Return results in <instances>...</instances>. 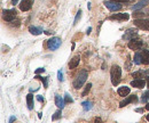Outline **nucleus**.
<instances>
[{
  "mask_svg": "<svg viewBox=\"0 0 149 123\" xmlns=\"http://www.w3.org/2000/svg\"><path fill=\"white\" fill-rule=\"evenodd\" d=\"M94 121H95V122H98V121H99V122H100V121H101V119H100V118H96V119H95V120H94Z\"/></svg>",
  "mask_w": 149,
  "mask_h": 123,
  "instance_id": "nucleus-37",
  "label": "nucleus"
},
{
  "mask_svg": "<svg viewBox=\"0 0 149 123\" xmlns=\"http://www.w3.org/2000/svg\"><path fill=\"white\" fill-rule=\"evenodd\" d=\"M142 45H144V41H142V40L133 38V39H131L130 42H128V48L132 49V50H138V49H141Z\"/></svg>",
  "mask_w": 149,
  "mask_h": 123,
  "instance_id": "nucleus-6",
  "label": "nucleus"
},
{
  "mask_svg": "<svg viewBox=\"0 0 149 123\" xmlns=\"http://www.w3.org/2000/svg\"><path fill=\"white\" fill-rule=\"evenodd\" d=\"M117 92H118V95L120 97H125L131 92V89L128 87H120V88H118Z\"/></svg>",
  "mask_w": 149,
  "mask_h": 123,
  "instance_id": "nucleus-16",
  "label": "nucleus"
},
{
  "mask_svg": "<svg viewBox=\"0 0 149 123\" xmlns=\"http://www.w3.org/2000/svg\"><path fill=\"white\" fill-rule=\"evenodd\" d=\"M91 31H92V28H89V29H87V32H86V33H87V34H89V33H91Z\"/></svg>",
  "mask_w": 149,
  "mask_h": 123,
  "instance_id": "nucleus-36",
  "label": "nucleus"
},
{
  "mask_svg": "<svg viewBox=\"0 0 149 123\" xmlns=\"http://www.w3.org/2000/svg\"><path fill=\"white\" fill-rule=\"evenodd\" d=\"M91 88H92V83H89V84H86V87H85L84 91H83V93H82V96H83V97L87 96V93L89 92V90H91Z\"/></svg>",
  "mask_w": 149,
  "mask_h": 123,
  "instance_id": "nucleus-25",
  "label": "nucleus"
},
{
  "mask_svg": "<svg viewBox=\"0 0 149 123\" xmlns=\"http://www.w3.org/2000/svg\"><path fill=\"white\" fill-rule=\"evenodd\" d=\"M64 104H65V101L63 100V98L60 96V95H55V105L59 107V108H63L64 107Z\"/></svg>",
  "mask_w": 149,
  "mask_h": 123,
  "instance_id": "nucleus-15",
  "label": "nucleus"
},
{
  "mask_svg": "<svg viewBox=\"0 0 149 123\" xmlns=\"http://www.w3.org/2000/svg\"><path fill=\"white\" fill-rule=\"evenodd\" d=\"M17 2H19V0H12V5H14V6H15Z\"/></svg>",
  "mask_w": 149,
  "mask_h": 123,
  "instance_id": "nucleus-34",
  "label": "nucleus"
},
{
  "mask_svg": "<svg viewBox=\"0 0 149 123\" xmlns=\"http://www.w3.org/2000/svg\"><path fill=\"white\" fill-rule=\"evenodd\" d=\"M137 112H144V109H141V108H138V109H137Z\"/></svg>",
  "mask_w": 149,
  "mask_h": 123,
  "instance_id": "nucleus-38",
  "label": "nucleus"
},
{
  "mask_svg": "<svg viewBox=\"0 0 149 123\" xmlns=\"http://www.w3.org/2000/svg\"><path fill=\"white\" fill-rule=\"evenodd\" d=\"M87 78H89L87 71L86 70H82L79 72V74L77 75V78L75 79V81H73V88L75 89H80L83 87V84L86 82Z\"/></svg>",
  "mask_w": 149,
  "mask_h": 123,
  "instance_id": "nucleus-2",
  "label": "nucleus"
},
{
  "mask_svg": "<svg viewBox=\"0 0 149 123\" xmlns=\"http://www.w3.org/2000/svg\"><path fill=\"white\" fill-rule=\"evenodd\" d=\"M110 76H111V83L116 87L118 86L122 80V68L118 65H113L110 70Z\"/></svg>",
  "mask_w": 149,
  "mask_h": 123,
  "instance_id": "nucleus-1",
  "label": "nucleus"
},
{
  "mask_svg": "<svg viewBox=\"0 0 149 123\" xmlns=\"http://www.w3.org/2000/svg\"><path fill=\"white\" fill-rule=\"evenodd\" d=\"M15 120H16V118H15V116H12V118H10V119H9V123L14 122V121H15Z\"/></svg>",
  "mask_w": 149,
  "mask_h": 123,
  "instance_id": "nucleus-33",
  "label": "nucleus"
},
{
  "mask_svg": "<svg viewBox=\"0 0 149 123\" xmlns=\"http://www.w3.org/2000/svg\"><path fill=\"white\" fill-rule=\"evenodd\" d=\"M147 15H148V16H149V11H148V13H147Z\"/></svg>",
  "mask_w": 149,
  "mask_h": 123,
  "instance_id": "nucleus-41",
  "label": "nucleus"
},
{
  "mask_svg": "<svg viewBox=\"0 0 149 123\" xmlns=\"http://www.w3.org/2000/svg\"><path fill=\"white\" fill-rule=\"evenodd\" d=\"M29 31H30V33H31V34H33V35H39V34H41V33H43V29H40V28H36V26H30Z\"/></svg>",
  "mask_w": 149,
  "mask_h": 123,
  "instance_id": "nucleus-18",
  "label": "nucleus"
},
{
  "mask_svg": "<svg viewBox=\"0 0 149 123\" xmlns=\"http://www.w3.org/2000/svg\"><path fill=\"white\" fill-rule=\"evenodd\" d=\"M92 101H89V100H86V101H84V103H82V106H83V108H84V111H89L91 108H92Z\"/></svg>",
  "mask_w": 149,
  "mask_h": 123,
  "instance_id": "nucleus-22",
  "label": "nucleus"
},
{
  "mask_svg": "<svg viewBox=\"0 0 149 123\" xmlns=\"http://www.w3.org/2000/svg\"><path fill=\"white\" fill-rule=\"evenodd\" d=\"M148 99H149V90H147L146 92H144V95L141 97V101L142 103H147Z\"/></svg>",
  "mask_w": 149,
  "mask_h": 123,
  "instance_id": "nucleus-26",
  "label": "nucleus"
},
{
  "mask_svg": "<svg viewBox=\"0 0 149 123\" xmlns=\"http://www.w3.org/2000/svg\"><path fill=\"white\" fill-rule=\"evenodd\" d=\"M36 78L43 81V83H44V87H45V88H47V87H48V78H43V76H39L38 74H36Z\"/></svg>",
  "mask_w": 149,
  "mask_h": 123,
  "instance_id": "nucleus-23",
  "label": "nucleus"
},
{
  "mask_svg": "<svg viewBox=\"0 0 149 123\" xmlns=\"http://www.w3.org/2000/svg\"><path fill=\"white\" fill-rule=\"evenodd\" d=\"M16 10L15 9H5L2 10V16H3V20L6 22H12L14 21V18L16 17Z\"/></svg>",
  "mask_w": 149,
  "mask_h": 123,
  "instance_id": "nucleus-4",
  "label": "nucleus"
},
{
  "mask_svg": "<svg viewBox=\"0 0 149 123\" xmlns=\"http://www.w3.org/2000/svg\"><path fill=\"white\" fill-rule=\"evenodd\" d=\"M79 62H80V57H79V56H75L72 59H70V62H69V68H70V70L76 68V67L78 66Z\"/></svg>",
  "mask_w": 149,
  "mask_h": 123,
  "instance_id": "nucleus-13",
  "label": "nucleus"
},
{
  "mask_svg": "<svg viewBox=\"0 0 149 123\" xmlns=\"http://www.w3.org/2000/svg\"><path fill=\"white\" fill-rule=\"evenodd\" d=\"M64 101H65V103H72V101H73V99L70 97V95H69L68 92H65V96H64Z\"/></svg>",
  "mask_w": 149,
  "mask_h": 123,
  "instance_id": "nucleus-28",
  "label": "nucleus"
},
{
  "mask_svg": "<svg viewBox=\"0 0 149 123\" xmlns=\"http://www.w3.org/2000/svg\"><path fill=\"white\" fill-rule=\"evenodd\" d=\"M146 119H147V121H149V114L147 115V118H146Z\"/></svg>",
  "mask_w": 149,
  "mask_h": 123,
  "instance_id": "nucleus-40",
  "label": "nucleus"
},
{
  "mask_svg": "<svg viewBox=\"0 0 149 123\" xmlns=\"http://www.w3.org/2000/svg\"><path fill=\"white\" fill-rule=\"evenodd\" d=\"M80 17H82V10L79 9L78 13H77V15H76V18H75V21H73V25H76V24L78 23V21L80 20Z\"/></svg>",
  "mask_w": 149,
  "mask_h": 123,
  "instance_id": "nucleus-27",
  "label": "nucleus"
},
{
  "mask_svg": "<svg viewBox=\"0 0 149 123\" xmlns=\"http://www.w3.org/2000/svg\"><path fill=\"white\" fill-rule=\"evenodd\" d=\"M134 64L135 65H140V64H142V56H141V53H137L135 55H134Z\"/></svg>",
  "mask_w": 149,
  "mask_h": 123,
  "instance_id": "nucleus-20",
  "label": "nucleus"
},
{
  "mask_svg": "<svg viewBox=\"0 0 149 123\" xmlns=\"http://www.w3.org/2000/svg\"><path fill=\"white\" fill-rule=\"evenodd\" d=\"M135 101H138V97L135 96V95H133V96H128L126 99H124L120 104H119V107H124V106H126L127 104H131V103H135Z\"/></svg>",
  "mask_w": 149,
  "mask_h": 123,
  "instance_id": "nucleus-11",
  "label": "nucleus"
},
{
  "mask_svg": "<svg viewBox=\"0 0 149 123\" xmlns=\"http://www.w3.org/2000/svg\"><path fill=\"white\" fill-rule=\"evenodd\" d=\"M146 79H147V87L149 88V76H146Z\"/></svg>",
  "mask_w": 149,
  "mask_h": 123,
  "instance_id": "nucleus-35",
  "label": "nucleus"
},
{
  "mask_svg": "<svg viewBox=\"0 0 149 123\" xmlns=\"http://www.w3.org/2000/svg\"><path fill=\"white\" fill-rule=\"evenodd\" d=\"M37 99L39 101H44V97H41V96H37Z\"/></svg>",
  "mask_w": 149,
  "mask_h": 123,
  "instance_id": "nucleus-32",
  "label": "nucleus"
},
{
  "mask_svg": "<svg viewBox=\"0 0 149 123\" xmlns=\"http://www.w3.org/2000/svg\"><path fill=\"white\" fill-rule=\"evenodd\" d=\"M141 56H142V64L148 65L149 64V50L145 49L141 51Z\"/></svg>",
  "mask_w": 149,
  "mask_h": 123,
  "instance_id": "nucleus-17",
  "label": "nucleus"
},
{
  "mask_svg": "<svg viewBox=\"0 0 149 123\" xmlns=\"http://www.w3.org/2000/svg\"><path fill=\"white\" fill-rule=\"evenodd\" d=\"M147 5H149V0H141V1H139V2L137 3V5L132 6L131 8H132L133 10H138V9H141V8L146 7Z\"/></svg>",
  "mask_w": 149,
  "mask_h": 123,
  "instance_id": "nucleus-14",
  "label": "nucleus"
},
{
  "mask_svg": "<svg viewBox=\"0 0 149 123\" xmlns=\"http://www.w3.org/2000/svg\"><path fill=\"white\" fill-rule=\"evenodd\" d=\"M61 43H62V40L58 36H54L47 41V48L49 50H56L61 47Z\"/></svg>",
  "mask_w": 149,
  "mask_h": 123,
  "instance_id": "nucleus-3",
  "label": "nucleus"
},
{
  "mask_svg": "<svg viewBox=\"0 0 149 123\" xmlns=\"http://www.w3.org/2000/svg\"><path fill=\"white\" fill-rule=\"evenodd\" d=\"M32 7V0H22L20 3V9L22 11H28Z\"/></svg>",
  "mask_w": 149,
  "mask_h": 123,
  "instance_id": "nucleus-9",
  "label": "nucleus"
},
{
  "mask_svg": "<svg viewBox=\"0 0 149 123\" xmlns=\"http://www.w3.org/2000/svg\"><path fill=\"white\" fill-rule=\"evenodd\" d=\"M27 104H28V108L29 109L33 108V96H32V93H29L27 96Z\"/></svg>",
  "mask_w": 149,
  "mask_h": 123,
  "instance_id": "nucleus-19",
  "label": "nucleus"
},
{
  "mask_svg": "<svg viewBox=\"0 0 149 123\" xmlns=\"http://www.w3.org/2000/svg\"><path fill=\"white\" fill-rule=\"evenodd\" d=\"M133 23L139 29L149 31V20H146V18H137V20H134Z\"/></svg>",
  "mask_w": 149,
  "mask_h": 123,
  "instance_id": "nucleus-5",
  "label": "nucleus"
},
{
  "mask_svg": "<svg viewBox=\"0 0 149 123\" xmlns=\"http://www.w3.org/2000/svg\"><path fill=\"white\" fill-rule=\"evenodd\" d=\"M146 109H148V111H149V103L147 104V105H146Z\"/></svg>",
  "mask_w": 149,
  "mask_h": 123,
  "instance_id": "nucleus-39",
  "label": "nucleus"
},
{
  "mask_svg": "<svg viewBox=\"0 0 149 123\" xmlns=\"http://www.w3.org/2000/svg\"><path fill=\"white\" fill-rule=\"evenodd\" d=\"M137 35H138V31L134 30V29H128V30L124 33V35H123V40H128V41H130L131 39L135 38Z\"/></svg>",
  "mask_w": 149,
  "mask_h": 123,
  "instance_id": "nucleus-8",
  "label": "nucleus"
},
{
  "mask_svg": "<svg viewBox=\"0 0 149 123\" xmlns=\"http://www.w3.org/2000/svg\"><path fill=\"white\" fill-rule=\"evenodd\" d=\"M58 79H59V81H63V73H62V71L60 70L59 72H58Z\"/></svg>",
  "mask_w": 149,
  "mask_h": 123,
  "instance_id": "nucleus-29",
  "label": "nucleus"
},
{
  "mask_svg": "<svg viewBox=\"0 0 149 123\" xmlns=\"http://www.w3.org/2000/svg\"><path fill=\"white\" fill-rule=\"evenodd\" d=\"M45 72V68L44 67H40V68H37L36 71H34V73L36 74H39V73H44Z\"/></svg>",
  "mask_w": 149,
  "mask_h": 123,
  "instance_id": "nucleus-30",
  "label": "nucleus"
},
{
  "mask_svg": "<svg viewBox=\"0 0 149 123\" xmlns=\"http://www.w3.org/2000/svg\"><path fill=\"white\" fill-rule=\"evenodd\" d=\"M61 108H60L59 111H56L55 113H54V115L52 116V121H56V120H59V119H61Z\"/></svg>",
  "mask_w": 149,
  "mask_h": 123,
  "instance_id": "nucleus-24",
  "label": "nucleus"
},
{
  "mask_svg": "<svg viewBox=\"0 0 149 123\" xmlns=\"http://www.w3.org/2000/svg\"><path fill=\"white\" fill-rule=\"evenodd\" d=\"M130 18V15L127 13H122V14H114L110 16V20H116V21H127Z\"/></svg>",
  "mask_w": 149,
  "mask_h": 123,
  "instance_id": "nucleus-10",
  "label": "nucleus"
},
{
  "mask_svg": "<svg viewBox=\"0 0 149 123\" xmlns=\"http://www.w3.org/2000/svg\"><path fill=\"white\" fill-rule=\"evenodd\" d=\"M132 76H133V78H137V79H141V78H146L147 75H146V72H144V71H138V72L132 73Z\"/></svg>",
  "mask_w": 149,
  "mask_h": 123,
  "instance_id": "nucleus-21",
  "label": "nucleus"
},
{
  "mask_svg": "<svg viewBox=\"0 0 149 123\" xmlns=\"http://www.w3.org/2000/svg\"><path fill=\"white\" fill-rule=\"evenodd\" d=\"M131 86L141 89V88H144V87L146 86V81H145L144 79H135V80L131 81Z\"/></svg>",
  "mask_w": 149,
  "mask_h": 123,
  "instance_id": "nucleus-12",
  "label": "nucleus"
},
{
  "mask_svg": "<svg viewBox=\"0 0 149 123\" xmlns=\"http://www.w3.org/2000/svg\"><path fill=\"white\" fill-rule=\"evenodd\" d=\"M113 1H117V2H128V1H132V0H113Z\"/></svg>",
  "mask_w": 149,
  "mask_h": 123,
  "instance_id": "nucleus-31",
  "label": "nucleus"
},
{
  "mask_svg": "<svg viewBox=\"0 0 149 123\" xmlns=\"http://www.w3.org/2000/svg\"><path fill=\"white\" fill-rule=\"evenodd\" d=\"M104 6H106L109 10H111V11H117V10H120V9H122L120 2L113 1V0H110V1H104Z\"/></svg>",
  "mask_w": 149,
  "mask_h": 123,
  "instance_id": "nucleus-7",
  "label": "nucleus"
}]
</instances>
